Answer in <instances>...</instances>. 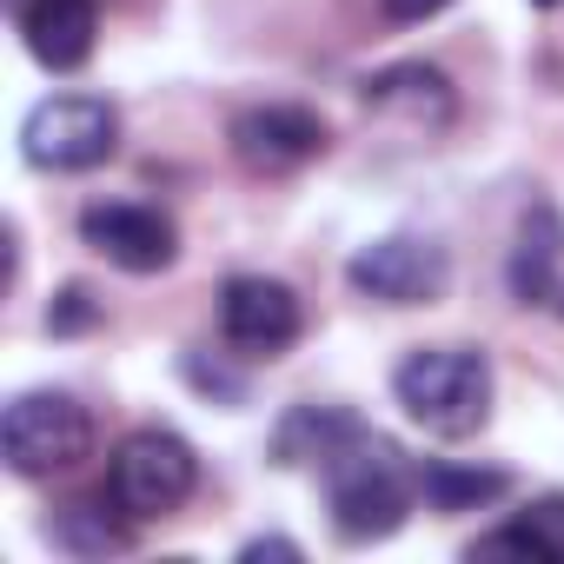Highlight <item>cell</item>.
<instances>
[{"label":"cell","mask_w":564,"mask_h":564,"mask_svg":"<svg viewBox=\"0 0 564 564\" xmlns=\"http://www.w3.org/2000/svg\"><path fill=\"white\" fill-rule=\"evenodd\" d=\"M319 478H326V511H333L339 538H352V544L392 538V531L412 518V505L425 498V491H419V465H412L392 438H379V432H366V425H352V432L319 458Z\"/></svg>","instance_id":"obj_1"},{"label":"cell","mask_w":564,"mask_h":564,"mask_svg":"<svg viewBox=\"0 0 564 564\" xmlns=\"http://www.w3.org/2000/svg\"><path fill=\"white\" fill-rule=\"evenodd\" d=\"M392 392L432 438H471L491 419V359L471 346H425L392 372Z\"/></svg>","instance_id":"obj_2"},{"label":"cell","mask_w":564,"mask_h":564,"mask_svg":"<svg viewBox=\"0 0 564 564\" xmlns=\"http://www.w3.org/2000/svg\"><path fill=\"white\" fill-rule=\"evenodd\" d=\"M199 485V458L180 432H133L120 438L113 465H107V498L133 518V524H153V518H173Z\"/></svg>","instance_id":"obj_3"},{"label":"cell","mask_w":564,"mask_h":564,"mask_svg":"<svg viewBox=\"0 0 564 564\" xmlns=\"http://www.w3.org/2000/svg\"><path fill=\"white\" fill-rule=\"evenodd\" d=\"M113 147H120V113L100 94H54L21 127V153L41 173H94L113 160Z\"/></svg>","instance_id":"obj_4"},{"label":"cell","mask_w":564,"mask_h":564,"mask_svg":"<svg viewBox=\"0 0 564 564\" xmlns=\"http://www.w3.org/2000/svg\"><path fill=\"white\" fill-rule=\"evenodd\" d=\"M0 452L21 478H54V471H74L87 452H94V419L80 399L67 392H21L0 419Z\"/></svg>","instance_id":"obj_5"},{"label":"cell","mask_w":564,"mask_h":564,"mask_svg":"<svg viewBox=\"0 0 564 564\" xmlns=\"http://www.w3.org/2000/svg\"><path fill=\"white\" fill-rule=\"evenodd\" d=\"M219 333L246 359H279L306 333L300 293L279 286V279H265V272H239V279H226V293H219Z\"/></svg>","instance_id":"obj_6"},{"label":"cell","mask_w":564,"mask_h":564,"mask_svg":"<svg viewBox=\"0 0 564 564\" xmlns=\"http://www.w3.org/2000/svg\"><path fill=\"white\" fill-rule=\"evenodd\" d=\"M346 279H352V293H366V300H379V306H425V300L445 293L452 265H445V252H438L432 239L392 232V239H372L366 252H352Z\"/></svg>","instance_id":"obj_7"},{"label":"cell","mask_w":564,"mask_h":564,"mask_svg":"<svg viewBox=\"0 0 564 564\" xmlns=\"http://www.w3.org/2000/svg\"><path fill=\"white\" fill-rule=\"evenodd\" d=\"M80 239L120 265V272H166L180 259V226L160 213V206H140V199H100L80 213Z\"/></svg>","instance_id":"obj_8"},{"label":"cell","mask_w":564,"mask_h":564,"mask_svg":"<svg viewBox=\"0 0 564 564\" xmlns=\"http://www.w3.org/2000/svg\"><path fill=\"white\" fill-rule=\"evenodd\" d=\"M226 140H232V160L246 166V173H300L306 160H319L326 147H333V133H326V120L319 113H306V107H246L232 127H226Z\"/></svg>","instance_id":"obj_9"},{"label":"cell","mask_w":564,"mask_h":564,"mask_svg":"<svg viewBox=\"0 0 564 564\" xmlns=\"http://www.w3.org/2000/svg\"><path fill=\"white\" fill-rule=\"evenodd\" d=\"M21 41H28V54H34L47 74H74V67L94 61L100 14H94V0H28Z\"/></svg>","instance_id":"obj_10"},{"label":"cell","mask_w":564,"mask_h":564,"mask_svg":"<svg viewBox=\"0 0 564 564\" xmlns=\"http://www.w3.org/2000/svg\"><path fill=\"white\" fill-rule=\"evenodd\" d=\"M557 259H564V219L551 199H538L518 226V246L505 259V286L518 306H551L557 300Z\"/></svg>","instance_id":"obj_11"},{"label":"cell","mask_w":564,"mask_h":564,"mask_svg":"<svg viewBox=\"0 0 564 564\" xmlns=\"http://www.w3.org/2000/svg\"><path fill=\"white\" fill-rule=\"evenodd\" d=\"M359 94H366L372 113H405L412 127H445L452 120V80L425 61H399V67L372 74Z\"/></svg>","instance_id":"obj_12"},{"label":"cell","mask_w":564,"mask_h":564,"mask_svg":"<svg viewBox=\"0 0 564 564\" xmlns=\"http://www.w3.org/2000/svg\"><path fill=\"white\" fill-rule=\"evenodd\" d=\"M127 524H133V518H127L113 498H74V505H61V518L47 524V538H54L61 551H74V557H107V551H127V544H133Z\"/></svg>","instance_id":"obj_13"},{"label":"cell","mask_w":564,"mask_h":564,"mask_svg":"<svg viewBox=\"0 0 564 564\" xmlns=\"http://www.w3.org/2000/svg\"><path fill=\"white\" fill-rule=\"evenodd\" d=\"M505 471H485V465H452V458H432L419 465V491L432 511H478L491 498H505Z\"/></svg>","instance_id":"obj_14"},{"label":"cell","mask_w":564,"mask_h":564,"mask_svg":"<svg viewBox=\"0 0 564 564\" xmlns=\"http://www.w3.org/2000/svg\"><path fill=\"white\" fill-rule=\"evenodd\" d=\"M359 419L352 412H319V405H300L286 425H279V438H272V458L279 465H306V458H326L346 432H352Z\"/></svg>","instance_id":"obj_15"},{"label":"cell","mask_w":564,"mask_h":564,"mask_svg":"<svg viewBox=\"0 0 564 564\" xmlns=\"http://www.w3.org/2000/svg\"><path fill=\"white\" fill-rule=\"evenodd\" d=\"M518 531H524V544H531L544 564H564V491L531 498V505L518 511Z\"/></svg>","instance_id":"obj_16"},{"label":"cell","mask_w":564,"mask_h":564,"mask_svg":"<svg viewBox=\"0 0 564 564\" xmlns=\"http://www.w3.org/2000/svg\"><path fill=\"white\" fill-rule=\"evenodd\" d=\"M100 319V306H94V293L87 286H67L54 306H47V333H87Z\"/></svg>","instance_id":"obj_17"},{"label":"cell","mask_w":564,"mask_h":564,"mask_svg":"<svg viewBox=\"0 0 564 564\" xmlns=\"http://www.w3.org/2000/svg\"><path fill=\"white\" fill-rule=\"evenodd\" d=\"M452 0H379V14L392 21V28H419V21H432V14H445Z\"/></svg>","instance_id":"obj_18"},{"label":"cell","mask_w":564,"mask_h":564,"mask_svg":"<svg viewBox=\"0 0 564 564\" xmlns=\"http://www.w3.org/2000/svg\"><path fill=\"white\" fill-rule=\"evenodd\" d=\"M239 557H246V564H259V557H300V544H293V538H252Z\"/></svg>","instance_id":"obj_19"},{"label":"cell","mask_w":564,"mask_h":564,"mask_svg":"<svg viewBox=\"0 0 564 564\" xmlns=\"http://www.w3.org/2000/svg\"><path fill=\"white\" fill-rule=\"evenodd\" d=\"M531 8H564V0H531Z\"/></svg>","instance_id":"obj_20"}]
</instances>
